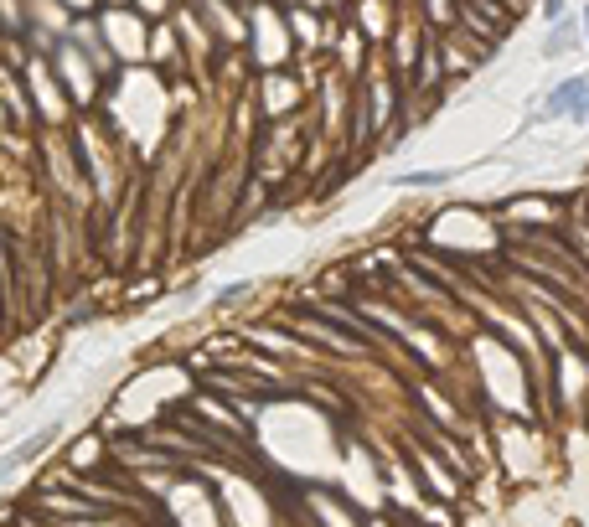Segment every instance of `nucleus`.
<instances>
[{
    "mask_svg": "<svg viewBox=\"0 0 589 527\" xmlns=\"http://www.w3.org/2000/svg\"><path fill=\"white\" fill-rule=\"evenodd\" d=\"M584 99H589V73L569 78L564 88H558V93H553V104H548L543 114H584Z\"/></svg>",
    "mask_w": 589,
    "mask_h": 527,
    "instance_id": "obj_2",
    "label": "nucleus"
},
{
    "mask_svg": "<svg viewBox=\"0 0 589 527\" xmlns=\"http://www.w3.org/2000/svg\"><path fill=\"white\" fill-rule=\"evenodd\" d=\"M403 186H440V181H450V171H409V176H398Z\"/></svg>",
    "mask_w": 589,
    "mask_h": 527,
    "instance_id": "obj_3",
    "label": "nucleus"
},
{
    "mask_svg": "<svg viewBox=\"0 0 589 527\" xmlns=\"http://www.w3.org/2000/svg\"><path fill=\"white\" fill-rule=\"evenodd\" d=\"M460 11L471 16V26H481L486 37H502V31H507V11L496 6V0H465Z\"/></svg>",
    "mask_w": 589,
    "mask_h": 527,
    "instance_id": "obj_1",
    "label": "nucleus"
}]
</instances>
